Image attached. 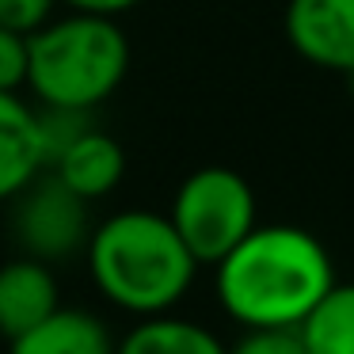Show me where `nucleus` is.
Segmentation results:
<instances>
[{
	"label": "nucleus",
	"mask_w": 354,
	"mask_h": 354,
	"mask_svg": "<svg viewBox=\"0 0 354 354\" xmlns=\"http://www.w3.org/2000/svg\"><path fill=\"white\" fill-rule=\"evenodd\" d=\"M217 267V301L240 328H297L335 286L328 248L301 225H255Z\"/></svg>",
	"instance_id": "obj_1"
},
{
	"label": "nucleus",
	"mask_w": 354,
	"mask_h": 354,
	"mask_svg": "<svg viewBox=\"0 0 354 354\" xmlns=\"http://www.w3.org/2000/svg\"><path fill=\"white\" fill-rule=\"evenodd\" d=\"M57 305H62V286H57L54 263L35 255H16L0 263V335L16 339Z\"/></svg>",
	"instance_id": "obj_7"
},
{
	"label": "nucleus",
	"mask_w": 354,
	"mask_h": 354,
	"mask_svg": "<svg viewBox=\"0 0 354 354\" xmlns=\"http://www.w3.org/2000/svg\"><path fill=\"white\" fill-rule=\"evenodd\" d=\"M57 0H0V27L16 35H35L42 24L54 19Z\"/></svg>",
	"instance_id": "obj_14"
},
{
	"label": "nucleus",
	"mask_w": 354,
	"mask_h": 354,
	"mask_svg": "<svg viewBox=\"0 0 354 354\" xmlns=\"http://www.w3.org/2000/svg\"><path fill=\"white\" fill-rule=\"evenodd\" d=\"M50 171H54L73 194H80L84 202H100L122 183L126 153H122V145H118V138L88 126V130H80L77 138L54 156Z\"/></svg>",
	"instance_id": "obj_8"
},
{
	"label": "nucleus",
	"mask_w": 354,
	"mask_h": 354,
	"mask_svg": "<svg viewBox=\"0 0 354 354\" xmlns=\"http://www.w3.org/2000/svg\"><path fill=\"white\" fill-rule=\"evenodd\" d=\"M305 354H354V282H335L297 324Z\"/></svg>",
	"instance_id": "obj_12"
},
{
	"label": "nucleus",
	"mask_w": 354,
	"mask_h": 354,
	"mask_svg": "<svg viewBox=\"0 0 354 354\" xmlns=\"http://www.w3.org/2000/svg\"><path fill=\"white\" fill-rule=\"evenodd\" d=\"M39 171H46L39 107L19 92H0V202H12Z\"/></svg>",
	"instance_id": "obj_9"
},
{
	"label": "nucleus",
	"mask_w": 354,
	"mask_h": 354,
	"mask_svg": "<svg viewBox=\"0 0 354 354\" xmlns=\"http://www.w3.org/2000/svg\"><path fill=\"white\" fill-rule=\"evenodd\" d=\"M130 73V39L118 19L65 12L27 35V80L39 107L88 111L122 88Z\"/></svg>",
	"instance_id": "obj_3"
},
{
	"label": "nucleus",
	"mask_w": 354,
	"mask_h": 354,
	"mask_svg": "<svg viewBox=\"0 0 354 354\" xmlns=\"http://www.w3.org/2000/svg\"><path fill=\"white\" fill-rule=\"evenodd\" d=\"M8 354H115V335L88 308L57 305L50 316L8 339Z\"/></svg>",
	"instance_id": "obj_10"
},
{
	"label": "nucleus",
	"mask_w": 354,
	"mask_h": 354,
	"mask_svg": "<svg viewBox=\"0 0 354 354\" xmlns=\"http://www.w3.org/2000/svg\"><path fill=\"white\" fill-rule=\"evenodd\" d=\"M286 39L316 69H354V0H290Z\"/></svg>",
	"instance_id": "obj_6"
},
{
	"label": "nucleus",
	"mask_w": 354,
	"mask_h": 354,
	"mask_svg": "<svg viewBox=\"0 0 354 354\" xmlns=\"http://www.w3.org/2000/svg\"><path fill=\"white\" fill-rule=\"evenodd\" d=\"M27 80V35L0 27V92H19Z\"/></svg>",
	"instance_id": "obj_15"
},
{
	"label": "nucleus",
	"mask_w": 354,
	"mask_h": 354,
	"mask_svg": "<svg viewBox=\"0 0 354 354\" xmlns=\"http://www.w3.org/2000/svg\"><path fill=\"white\" fill-rule=\"evenodd\" d=\"M57 4H65L69 12H88V16L118 19V16H126L130 8H138L141 0H57Z\"/></svg>",
	"instance_id": "obj_16"
},
{
	"label": "nucleus",
	"mask_w": 354,
	"mask_h": 354,
	"mask_svg": "<svg viewBox=\"0 0 354 354\" xmlns=\"http://www.w3.org/2000/svg\"><path fill=\"white\" fill-rule=\"evenodd\" d=\"M168 217L198 267L206 263L214 267L232 244H240L259 225V206L252 183L240 171L225 164H206L176 187Z\"/></svg>",
	"instance_id": "obj_4"
},
{
	"label": "nucleus",
	"mask_w": 354,
	"mask_h": 354,
	"mask_svg": "<svg viewBox=\"0 0 354 354\" xmlns=\"http://www.w3.org/2000/svg\"><path fill=\"white\" fill-rule=\"evenodd\" d=\"M115 354H229V346L206 324L156 313L141 316L122 335V343H115Z\"/></svg>",
	"instance_id": "obj_11"
},
{
	"label": "nucleus",
	"mask_w": 354,
	"mask_h": 354,
	"mask_svg": "<svg viewBox=\"0 0 354 354\" xmlns=\"http://www.w3.org/2000/svg\"><path fill=\"white\" fill-rule=\"evenodd\" d=\"M229 354H305L297 328H244Z\"/></svg>",
	"instance_id": "obj_13"
},
{
	"label": "nucleus",
	"mask_w": 354,
	"mask_h": 354,
	"mask_svg": "<svg viewBox=\"0 0 354 354\" xmlns=\"http://www.w3.org/2000/svg\"><path fill=\"white\" fill-rule=\"evenodd\" d=\"M12 202H16L12 232L24 255L57 263L69 259L73 252H84L92 232V217H88L92 202L73 194L50 168L39 171Z\"/></svg>",
	"instance_id": "obj_5"
},
{
	"label": "nucleus",
	"mask_w": 354,
	"mask_h": 354,
	"mask_svg": "<svg viewBox=\"0 0 354 354\" xmlns=\"http://www.w3.org/2000/svg\"><path fill=\"white\" fill-rule=\"evenodd\" d=\"M346 84H351V95H354V69L346 73Z\"/></svg>",
	"instance_id": "obj_17"
},
{
	"label": "nucleus",
	"mask_w": 354,
	"mask_h": 354,
	"mask_svg": "<svg viewBox=\"0 0 354 354\" xmlns=\"http://www.w3.org/2000/svg\"><path fill=\"white\" fill-rule=\"evenodd\" d=\"M88 270L115 308L133 316L171 313L191 293L198 259L168 214L118 209L88 232Z\"/></svg>",
	"instance_id": "obj_2"
}]
</instances>
